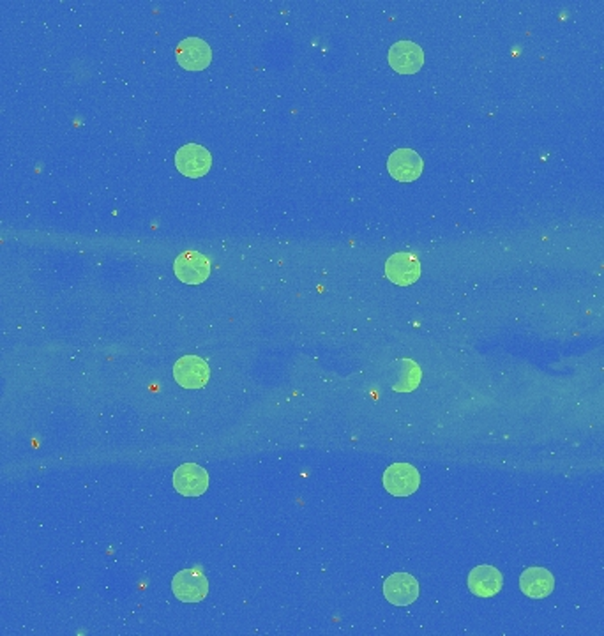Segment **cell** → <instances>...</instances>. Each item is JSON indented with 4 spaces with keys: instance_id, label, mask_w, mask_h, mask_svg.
I'll list each match as a JSON object with an SVG mask.
<instances>
[{
    "instance_id": "cell-10",
    "label": "cell",
    "mask_w": 604,
    "mask_h": 636,
    "mask_svg": "<svg viewBox=\"0 0 604 636\" xmlns=\"http://www.w3.org/2000/svg\"><path fill=\"white\" fill-rule=\"evenodd\" d=\"M177 62L188 71H201L212 60L210 46L200 37H186L176 50Z\"/></svg>"
},
{
    "instance_id": "cell-1",
    "label": "cell",
    "mask_w": 604,
    "mask_h": 636,
    "mask_svg": "<svg viewBox=\"0 0 604 636\" xmlns=\"http://www.w3.org/2000/svg\"><path fill=\"white\" fill-rule=\"evenodd\" d=\"M172 591L183 603H200L208 594V582L199 569H183L174 577Z\"/></svg>"
},
{
    "instance_id": "cell-6",
    "label": "cell",
    "mask_w": 604,
    "mask_h": 636,
    "mask_svg": "<svg viewBox=\"0 0 604 636\" xmlns=\"http://www.w3.org/2000/svg\"><path fill=\"white\" fill-rule=\"evenodd\" d=\"M174 488L184 497H200L208 488V474L197 463H184L174 472Z\"/></svg>"
},
{
    "instance_id": "cell-13",
    "label": "cell",
    "mask_w": 604,
    "mask_h": 636,
    "mask_svg": "<svg viewBox=\"0 0 604 636\" xmlns=\"http://www.w3.org/2000/svg\"><path fill=\"white\" fill-rule=\"evenodd\" d=\"M520 589L527 598L545 600L553 593L555 578L545 568H529L520 577Z\"/></svg>"
},
{
    "instance_id": "cell-2",
    "label": "cell",
    "mask_w": 604,
    "mask_h": 636,
    "mask_svg": "<svg viewBox=\"0 0 604 636\" xmlns=\"http://www.w3.org/2000/svg\"><path fill=\"white\" fill-rule=\"evenodd\" d=\"M212 165L210 153L199 144H186L176 153L177 170L190 179H200Z\"/></svg>"
},
{
    "instance_id": "cell-5",
    "label": "cell",
    "mask_w": 604,
    "mask_h": 636,
    "mask_svg": "<svg viewBox=\"0 0 604 636\" xmlns=\"http://www.w3.org/2000/svg\"><path fill=\"white\" fill-rule=\"evenodd\" d=\"M174 272L186 285H200L210 274V262L199 251H184L176 258Z\"/></svg>"
},
{
    "instance_id": "cell-4",
    "label": "cell",
    "mask_w": 604,
    "mask_h": 636,
    "mask_svg": "<svg viewBox=\"0 0 604 636\" xmlns=\"http://www.w3.org/2000/svg\"><path fill=\"white\" fill-rule=\"evenodd\" d=\"M174 379L184 389H201L210 379V368L199 356H184L174 366Z\"/></svg>"
},
{
    "instance_id": "cell-7",
    "label": "cell",
    "mask_w": 604,
    "mask_h": 636,
    "mask_svg": "<svg viewBox=\"0 0 604 636\" xmlns=\"http://www.w3.org/2000/svg\"><path fill=\"white\" fill-rule=\"evenodd\" d=\"M388 60L396 73L413 75L424 64V51L412 41H398L391 46Z\"/></svg>"
},
{
    "instance_id": "cell-3",
    "label": "cell",
    "mask_w": 604,
    "mask_h": 636,
    "mask_svg": "<svg viewBox=\"0 0 604 636\" xmlns=\"http://www.w3.org/2000/svg\"><path fill=\"white\" fill-rule=\"evenodd\" d=\"M420 486V474L410 463H393L384 472V488L395 497H408Z\"/></svg>"
},
{
    "instance_id": "cell-8",
    "label": "cell",
    "mask_w": 604,
    "mask_h": 636,
    "mask_svg": "<svg viewBox=\"0 0 604 636\" xmlns=\"http://www.w3.org/2000/svg\"><path fill=\"white\" fill-rule=\"evenodd\" d=\"M386 276L398 287H408L420 278V262L412 253H395L386 262Z\"/></svg>"
},
{
    "instance_id": "cell-11",
    "label": "cell",
    "mask_w": 604,
    "mask_h": 636,
    "mask_svg": "<svg viewBox=\"0 0 604 636\" xmlns=\"http://www.w3.org/2000/svg\"><path fill=\"white\" fill-rule=\"evenodd\" d=\"M422 160L412 149H396L388 160V170L391 177L402 183H412L422 174Z\"/></svg>"
},
{
    "instance_id": "cell-14",
    "label": "cell",
    "mask_w": 604,
    "mask_h": 636,
    "mask_svg": "<svg viewBox=\"0 0 604 636\" xmlns=\"http://www.w3.org/2000/svg\"><path fill=\"white\" fill-rule=\"evenodd\" d=\"M395 368L398 370V382L393 384V389L398 391V393H410L413 391L419 384H420V379H422V373H420V368L410 361V359H402V361H396Z\"/></svg>"
},
{
    "instance_id": "cell-12",
    "label": "cell",
    "mask_w": 604,
    "mask_h": 636,
    "mask_svg": "<svg viewBox=\"0 0 604 636\" xmlns=\"http://www.w3.org/2000/svg\"><path fill=\"white\" fill-rule=\"evenodd\" d=\"M504 584L502 573L493 566H477L468 575V589L477 598H493Z\"/></svg>"
},
{
    "instance_id": "cell-9",
    "label": "cell",
    "mask_w": 604,
    "mask_h": 636,
    "mask_svg": "<svg viewBox=\"0 0 604 636\" xmlns=\"http://www.w3.org/2000/svg\"><path fill=\"white\" fill-rule=\"evenodd\" d=\"M384 596L395 607H408L419 598V584L408 573H393L384 582Z\"/></svg>"
}]
</instances>
